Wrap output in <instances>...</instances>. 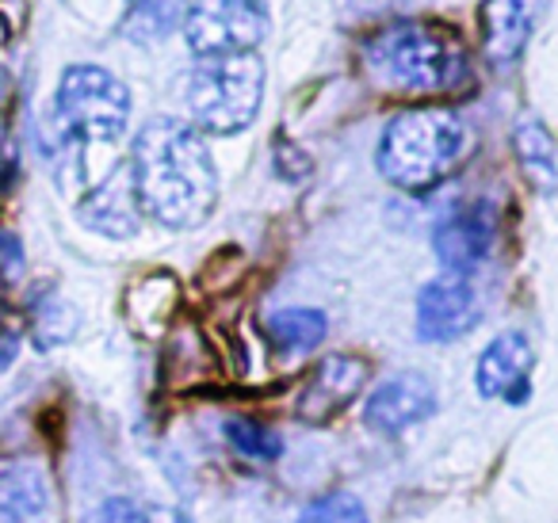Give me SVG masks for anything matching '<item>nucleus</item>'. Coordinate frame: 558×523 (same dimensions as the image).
Listing matches in <instances>:
<instances>
[{"mask_svg": "<svg viewBox=\"0 0 558 523\" xmlns=\"http://www.w3.org/2000/svg\"><path fill=\"white\" fill-rule=\"evenodd\" d=\"M131 184L138 210L165 230H195L218 207V172L192 123L149 119L131 146Z\"/></svg>", "mask_w": 558, "mask_h": 523, "instance_id": "nucleus-1", "label": "nucleus"}, {"mask_svg": "<svg viewBox=\"0 0 558 523\" xmlns=\"http://www.w3.org/2000/svg\"><path fill=\"white\" fill-rule=\"evenodd\" d=\"M364 70L387 93H456L471 77V62L456 32L428 20H398L364 42Z\"/></svg>", "mask_w": 558, "mask_h": 523, "instance_id": "nucleus-2", "label": "nucleus"}, {"mask_svg": "<svg viewBox=\"0 0 558 523\" xmlns=\"http://www.w3.org/2000/svg\"><path fill=\"white\" fill-rule=\"evenodd\" d=\"M466 126L448 108H410L395 115L379 142V172L402 192H428L456 172L463 161Z\"/></svg>", "mask_w": 558, "mask_h": 523, "instance_id": "nucleus-3", "label": "nucleus"}, {"mask_svg": "<svg viewBox=\"0 0 558 523\" xmlns=\"http://www.w3.org/2000/svg\"><path fill=\"white\" fill-rule=\"evenodd\" d=\"M264 100L260 54L203 58L184 81V104L195 131L238 134L256 119Z\"/></svg>", "mask_w": 558, "mask_h": 523, "instance_id": "nucleus-4", "label": "nucleus"}, {"mask_svg": "<svg viewBox=\"0 0 558 523\" xmlns=\"http://www.w3.org/2000/svg\"><path fill=\"white\" fill-rule=\"evenodd\" d=\"M54 123L65 149L111 146L131 123V93L100 65H70L54 96Z\"/></svg>", "mask_w": 558, "mask_h": 523, "instance_id": "nucleus-5", "label": "nucleus"}, {"mask_svg": "<svg viewBox=\"0 0 558 523\" xmlns=\"http://www.w3.org/2000/svg\"><path fill=\"white\" fill-rule=\"evenodd\" d=\"M268 35V4L264 0H192L184 12V39L199 58L256 54Z\"/></svg>", "mask_w": 558, "mask_h": 523, "instance_id": "nucleus-6", "label": "nucleus"}, {"mask_svg": "<svg viewBox=\"0 0 558 523\" xmlns=\"http://www.w3.org/2000/svg\"><path fill=\"white\" fill-rule=\"evenodd\" d=\"M478 325V294L466 276L428 279L417 294V337L425 344H448Z\"/></svg>", "mask_w": 558, "mask_h": 523, "instance_id": "nucleus-7", "label": "nucleus"}, {"mask_svg": "<svg viewBox=\"0 0 558 523\" xmlns=\"http://www.w3.org/2000/svg\"><path fill=\"white\" fill-rule=\"evenodd\" d=\"M497 241V215L489 203H474L456 215H448L433 230V253L448 268V276H471L486 264Z\"/></svg>", "mask_w": 558, "mask_h": 523, "instance_id": "nucleus-8", "label": "nucleus"}, {"mask_svg": "<svg viewBox=\"0 0 558 523\" xmlns=\"http://www.w3.org/2000/svg\"><path fill=\"white\" fill-rule=\"evenodd\" d=\"M532 340L520 329H509L486 344L474 367V386L482 398H501L509 405H524L532 398Z\"/></svg>", "mask_w": 558, "mask_h": 523, "instance_id": "nucleus-9", "label": "nucleus"}, {"mask_svg": "<svg viewBox=\"0 0 558 523\" xmlns=\"http://www.w3.org/2000/svg\"><path fill=\"white\" fill-rule=\"evenodd\" d=\"M436 413V390L425 375L402 370L379 382L364 401V424L379 436H398Z\"/></svg>", "mask_w": 558, "mask_h": 523, "instance_id": "nucleus-10", "label": "nucleus"}, {"mask_svg": "<svg viewBox=\"0 0 558 523\" xmlns=\"http://www.w3.org/2000/svg\"><path fill=\"white\" fill-rule=\"evenodd\" d=\"M367 382V363L360 355H326L303 386L299 416L311 424H326L356 401Z\"/></svg>", "mask_w": 558, "mask_h": 523, "instance_id": "nucleus-11", "label": "nucleus"}, {"mask_svg": "<svg viewBox=\"0 0 558 523\" xmlns=\"http://www.w3.org/2000/svg\"><path fill=\"white\" fill-rule=\"evenodd\" d=\"M550 0H482L478 27L489 62H517Z\"/></svg>", "mask_w": 558, "mask_h": 523, "instance_id": "nucleus-12", "label": "nucleus"}, {"mask_svg": "<svg viewBox=\"0 0 558 523\" xmlns=\"http://www.w3.org/2000/svg\"><path fill=\"white\" fill-rule=\"evenodd\" d=\"M77 218L88 230L104 233V238H134L142 222V210H138V199H134L131 169H126V165L111 169L108 177L77 203Z\"/></svg>", "mask_w": 558, "mask_h": 523, "instance_id": "nucleus-13", "label": "nucleus"}, {"mask_svg": "<svg viewBox=\"0 0 558 523\" xmlns=\"http://www.w3.org/2000/svg\"><path fill=\"white\" fill-rule=\"evenodd\" d=\"M50 508V474L39 459H0V523H35Z\"/></svg>", "mask_w": 558, "mask_h": 523, "instance_id": "nucleus-14", "label": "nucleus"}, {"mask_svg": "<svg viewBox=\"0 0 558 523\" xmlns=\"http://www.w3.org/2000/svg\"><path fill=\"white\" fill-rule=\"evenodd\" d=\"M326 314L311 306H291V309H276V314L264 321V332H268L271 348L288 355H303L314 352V348L326 340Z\"/></svg>", "mask_w": 558, "mask_h": 523, "instance_id": "nucleus-15", "label": "nucleus"}, {"mask_svg": "<svg viewBox=\"0 0 558 523\" xmlns=\"http://www.w3.org/2000/svg\"><path fill=\"white\" fill-rule=\"evenodd\" d=\"M77 332V309L54 291H39L32 299V344L39 352L65 344Z\"/></svg>", "mask_w": 558, "mask_h": 523, "instance_id": "nucleus-16", "label": "nucleus"}, {"mask_svg": "<svg viewBox=\"0 0 558 523\" xmlns=\"http://www.w3.org/2000/svg\"><path fill=\"white\" fill-rule=\"evenodd\" d=\"M184 20V0H126L123 35L134 42H157Z\"/></svg>", "mask_w": 558, "mask_h": 523, "instance_id": "nucleus-17", "label": "nucleus"}, {"mask_svg": "<svg viewBox=\"0 0 558 523\" xmlns=\"http://www.w3.org/2000/svg\"><path fill=\"white\" fill-rule=\"evenodd\" d=\"M517 157L520 165H524V172L532 180H539V184H550V180L558 177V165H555V142H550V134L543 131L539 119H520L517 126Z\"/></svg>", "mask_w": 558, "mask_h": 523, "instance_id": "nucleus-18", "label": "nucleus"}, {"mask_svg": "<svg viewBox=\"0 0 558 523\" xmlns=\"http://www.w3.org/2000/svg\"><path fill=\"white\" fill-rule=\"evenodd\" d=\"M222 436H226V443L248 462H276L279 454H283V439L271 428H264V424L248 421V416H230V421L222 424Z\"/></svg>", "mask_w": 558, "mask_h": 523, "instance_id": "nucleus-19", "label": "nucleus"}, {"mask_svg": "<svg viewBox=\"0 0 558 523\" xmlns=\"http://www.w3.org/2000/svg\"><path fill=\"white\" fill-rule=\"evenodd\" d=\"M299 523H372L367 508L352 492H326V497L311 500L299 515Z\"/></svg>", "mask_w": 558, "mask_h": 523, "instance_id": "nucleus-20", "label": "nucleus"}, {"mask_svg": "<svg viewBox=\"0 0 558 523\" xmlns=\"http://www.w3.org/2000/svg\"><path fill=\"white\" fill-rule=\"evenodd\" d=\"M81 523H149V515H146V508L134 504L131 497H111V500H100Z\"/></svg>", "mask_w": 558, "mask_h": 523, "instance_id": "nucleus-21", "label": "nucleus"}, {"mask_svg": "<svg viewBox=\"0 0 558 523\" xmlns=\"http://www.w3.org/2000/svg\"><path fill=\"white\" fill-rule=\"evenodd\" d=\"M27 268V256H24V241L16 233L0 230V283H20Z\"/></svg>", "mask_w": 558, "mask_h": 523, "instance_id": "nucleus-22", "label": "nucleus"}, {"mask_svg": "<svg viewBox=\"0 0 558 523\" xmlns=\"http://www.w3.org/2000/svg\"><path fill=\"white\" fill-rule=\"evenodd\" d=\"M276 172L283 180H306L311 177V157H306L299 146H291V142H279L276 146Z\"/></svg>", "mask_w": 558, "mask_h": 523, "instance_id": "nucleus-23", "label": "nucleus"}, {"mask_svg": "<svg viewBox=\"0 0 558 523\" xmlns=\"http://www.w3.org/2000/svg\"><path fill=\"white\" fill-rule=\"evenodd\" d=\"M16 355H20V337L12 329H0V375L16 363Z\"/></svg>", "mask_w": 558, "mask_h": 523, "instance_id": "nucleus-24", "label": "nucleus"}, {"mask_svg": "<svg viewBox=\"0 0 558 523\" xmlns=\"http://www.w3.org/2000/svg\"><path fill=\"white\" fill-rule=\"evenodd\" d=\"M9 39V24H4V16H0V42Z\"/></svg>", "mask_w": 558, "mask_h": 523, "instance_id": "nucleus-25", "label": "nucleus"}]
</instances>
